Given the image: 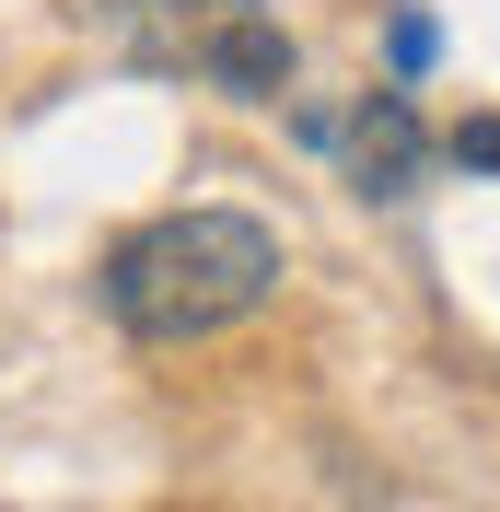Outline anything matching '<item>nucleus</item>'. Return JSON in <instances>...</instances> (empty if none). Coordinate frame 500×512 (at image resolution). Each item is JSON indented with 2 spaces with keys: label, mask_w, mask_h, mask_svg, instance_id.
<instances>
[{
  "label": "nucleus",
  "mask_w": 500,
  "mask_h": 512,
  "mask_svg": "<svg viewBox=\"0 0 500 512\" xmlns=\"http://www.w3.org/2000/svg\"><path fill=\"white\" fill-rule=\"evenodd\" d=\"M338 140H349V187H361V198H407V187H419V163H431V128H419L407 94H361Z\"/></svg>",
  "instance_id": "7ed1b4c3"
},
{
  "label": "nucleus",
  "mask_w": 500,
  "mask_h": 512,
  "mask_svg": "<svg viewBox=\"0 0 500 512\" xmlns=\"http://www.w3.org/2000/svg\"><path fill=\"white\" fill-rule=\"evenodd\" d=\"M94 291L140 350H187V338H221L233 315H256L280 291V233L256 210H163V222L105 245Z\"/></svg>",
  "instance_id": "f257e3e1"
},
{
  "label": "nucleus",
  "mask_w": 500,
  "mask_h": 512,
  "mask_svg": "<svg viewBox=\"0 0 500 512\" xmlns=\"http://www.w3.org/2000/svg\"><path fill=\"white\" fill-rule=\"evenodd\" d=\"M454 163H477V175H500V117H466V128H454Z\"/></svg>",
  "instance_id": "20e7f679"
},
{
  "label": "nucleus",
  "mask_w": 500,
  "mask_h": 512,
  "mask_svg": "<svg viewBox=\"0 0 500 512\" xmlns=\"http://www.w3.org/2000/svg\"><path fill=\"white\" fill-rule=\"evenodd\" d=\"M384 47H396V70H431V24H419V12H396V35H384Z\"/></svg>",
  "instance_id": "39448f33"
},
{
  "label": "nucleus",
  "mask_w": 500,
  "mask_h": 512,
  "mask_svg": "<svg viewBox=\"0 0 500 512\" xmlns=\"http://www.w3.org/2000/svg\"><path fill=\"white\" fill-rule=\"evenodd\" d=\"M94 12L128 35L140 70H187V82L245 94V105L291 94V35H280L268 0H94Z\"/></svg>",
  "instance_id": "f03ea898"
}]
</instances>
